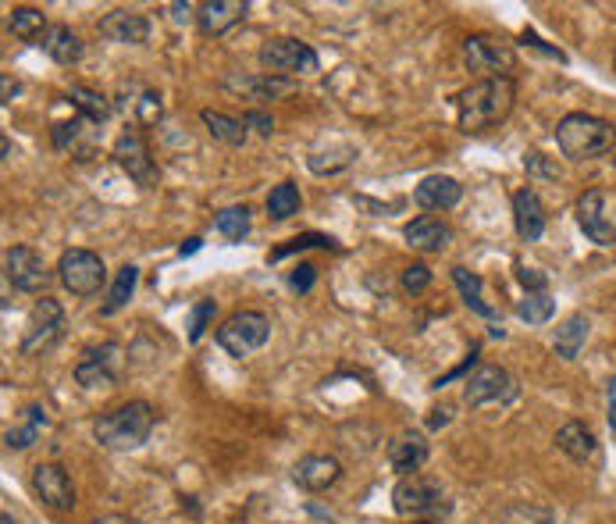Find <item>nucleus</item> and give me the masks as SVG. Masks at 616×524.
Masks as SVG:
<instances>
[{"label":"nucleus","mask_w":616,"mask_h":524,"mask_svg":"<svg viewBox=\"0 0 616 524\" xmlns=\"http://www.w3.org/2000/svg\"><path fill=\"white\" fill-rule=\"evenodd\" d=\"M517 100L513 79H481L456 97V115H460L463 132H485L492 125L506 122Z\"/></svg>","instance_id":"nucleus-1"},{"label":"nucleus","mask_w":616,"mask_h":524,"mask_svg":"<svg viewBox=\"0 0 616 524\" xmlns=\"http://www.w3.org/2000/svg\"><path fill=\"white\" fill-rule=\"evenodd\" d=\"M154 425H157L154 407L146 400H132L100 414L93 421V435H97V443L107 446V450H136V446H143L150 439Z\"/></svg>","instance_id":"nucleus-2"},{"label":"nucleus","mask_w":616,"mask_h":524,"mask_svg":"<svg viewBox=\"0 0 616 524\" xmlns=\"http://www.w3.org/2000/svg\"><path fill=\"white\" fill-rule=\"evenodd\" d=\"M556 143L570 161H595V157H606L616 150V129L602 118L574 111L556 125Z\"/></svg>","instance_id":"nucleus-3"},{"label":"nucleus","mask_w":616,"mask_h":524,"mask_svg":"<svg viewBox=\"0 0 616 524\" xmlns=\"http://www.w3.org/2000/svg\"><path fill=\"white\" fill-rule=\"evenodd\" d=\"M392 507L403 517H442L449 514V500L442 485L435 478L424 475H406L399 478V485L392 489Z\"/></svg>","instance_id":"nucleus-4"},{"label":"nucleus","mask_w":616,"mask_h":524,"mask_svg":"<svg viewBox=\"0 0 616 524\" xmlns=\"http://www.w3.org/2000/svg\"><path fill=\"white\" fill-rule=\"evenodd\" d=\"M268 339H271V318L260 311H236L232 318L221 321L218 328V346L225 353H232V357H239V361L257 353Z\"/></svg>","instance_id":"nucleus-5"},{"label":"nucleus","mask_w":616,"mask_h":524,"mask_svg":"<svg viewBox=\"0 0 616 524\" xmlns=\"http://www.w3.org/2000/svg\"><path fill=\"white\" fill-rule=\"evenodd\" d=\"M577 225L592 243L613 246L616 243V197L609 189L592 186L577 200Z\"/></svg>","instance_id":"nucleus-6"},{"label":"nucleus","mask_w":616,"mask_h":524,"mask_svg":"<svg viewBox=\"0 0 616 524\" xmlns=\"http://www.w3.org/2000/svg\"><path fill=\"white\" fill-rule=\"evenodd\" d=\"M260 65L268 68V75H314L321 68L317 61V50L303 40H292V36H278V40H268L260 47Z\"/></svg>","instance_id":"nucleus-7"},{"label":"nucleus","mask_w":616,"mask_h":524,"mask_svg":"<svg viewBox=\"0 0 616 524\" xmlns=\"http://www.w3.org/2000/svg\"><path fill=\"white\" fill-rule=\"evenodd\" d=\"M57 279L72 296H97L107 282V268L93 250H65L57 261Z\"/></svg>","instance_id":"nucleus-8"},{"label":"nucleus","mask_w":616,"mask_h":524,"mask_svg":"<svg viewBox=\"0 0 616 524\" xmlns=\"http://www.w3.org/2000/svg\"><path fill=\"white\" fill-rule=\"evenodd\" d=\"M463 61L471 72H488V79H513L517 54L510 43L495 40V36H467L463 40Z\"/></svg>","instance_id":"nucleus-9"},{"label":"nucleus","mask_w":616,"mask_h":524,"mask_svg":"<svg viewBox=\"0 0 616 524\" xmlns=\"http://www.w3.org/2000/svg\"><path fill=\"white\" fill-rule=\"evenodd\" d=\"M65 332V311H61V303L43 296L36 300L33 314L25 321V336H22V353L25 357H36V353H47L50 346L61 339Z\"/></svg>","instance_id":"nucleus-10"},{"label":"nucleus","mask_w":616,"mask_h":524,"mask_svg":"<svg viewBox=\"0 0 616 524\" xmlns=\"http://www.w3.org/2000/svg\"><path fill=\"white\" fill-rule=\"evenodd\" d=\"M513 396H517V382H513L510 371L499 368V364H485V368H478L471 378H467V389H463V400H467V407H474V410L503 407V403H510Z\"/></svg>","instance_id":"nucleus-11"},{"label":"nucleus","mask_w":616,"mask_h":524,"mask_svg":"<svg viewBox=\"0 0 616 524\" xmlns=\"http://www.w3.org/2000/svg\"><path fill=\"white\" fill-rule=\"evenodd\" d=\"M114 161H118V168H122L132 182H139V186H157V179H161V168H157L154 154H150V147H146L139 129H125L122 136H118V143H114Z\"/></svg>","instance_id":"nucleus-12"},{"label":"nucleus","mask_w":616,"mask_h":524,"mask_svg":"<svg viewBox=\"0 0 616 524\" xmlns=\"http://www.w3.org/2000/svg\"><path fill=\"white\" fill-rule=\"evenodd\" d=\"M4 275L22 293H43L50 286V268L33 246H11V250H4Z\"/></svg>","instance_id":"nucleus-13"},{"label":"nucleus","mask_w":616,"mask_h":524,"mask_svg":"<svg viewBox=\"0 0 616 524\" xmlns=\"http://www.w3.org/2000/svg\"><path fill=\"white\" fill-rule=\"evenodd\" d=\"M122 375V346L100 343L82 353V361L75 364V382L86 389H100V385H114Z\"/></svg>","instance_id":"nucleus-14"},{"label":"nucleus","mask_w":616,"mask_h":524,"mask_svg":"<svg viewBox=\"0 0 616 524\" xmlns=\"http://www.w3.org/2000/svg\"><path fill=\"white\" fill-rule=\"evenodd\" d=\"M33 492L47 503L50 510H72L75 507V485L61 464L33 467Z\"/></svg>","instance_id":"nucleus-15"},{"label":"nucleus","mask_w":616,"mask_h":524,"mask_svg":"<svg viewBox=\"0 0 616 524\" xmlns=\"http://www.w3.org/2000/svg\"><path fill=\"white\" fill-rule=\"evenodd\" d=\"M100 36L111 43H129V47H136V43H146V36H150V22H146V15H139V11L114 8L100 18Z\"/></svg>","instance_id":"nucleus-16"},{"label":"nucleus","mask_w":616,"mask_h":524,"mask_svg":"<svg viewBox=\"0 0 616 524\" xmlns=\"http://www.w3.org/2000/svg\"><path fill=\"white\" fill-rule=\"evenodd\" d=\"M342 475V464L335 457H325V453H310V457L296 460L292 467V482L307 492H325L328 485H335Z\"/></svg>","instance_id":"nucleus-17"},{"label":"nucleus","mask_w":616,"mask_h":524,"mask_svg":"<svg viewBox=\"0 0 616 524\" xmlns=\"http://www.w3.org/2000/svg\"><path fill=\"white\" fill-rule=\"evenodd\" d=\"M460 197H463V186L453 175H428L414 189V200L421 211H449V207L460 204Z\"/></svg>","instance_id":"nucleus-18"},{"label":"nucleus","mask_w":616,"mask_h":524,"mask_svg":"<svg viewBox=\"0 0 616 524\" xmlns=\"http://www.w3.org/2000/svg\"><path fill=\"white\" fill-rule=\"evenodd\" d=\"M513 225H517L524 243H535L545 232V207L535 189H517L513 193Z\"/></svg>","instance_id":"nucleus-19"},{"label":"nucleus","mask_w":616,"mask_h":524,"mask_svg":"<svg viewBox=\"0 0 616 524\" xmlns=\"http://www.w3.org/2000/svg\"><path fill=\"white\" fill-rule=\"evenodd\" d=\"M428 460V439L421 432H399L389 443V464L399 475H417Z\"/></svg>","instance_id":"nucleus-20"},{"label":"nucleus","mask_w":616,"mask_h":524,"mask_svg":"<svg viewBox=\"0 0 616 524\" xmlns=\"http://www.w3.org/2000/svg\"><path fill=\"white\" fill-rule=\"evenodd\" d=\"M228 90L236 93H246V100H278V97H289V93H296V82L292 79H282V75H228L225 79Z\"/></svg>","instance_id":"nucleus-21"},{"label":"nucleus","mask_w":616,"mask_h":524,"mask_svg":"<svg viewBox=\"0 0 616 524\" xmlns=\"http://www.w3.org/2000/svg\"><path fill=\"white\" fill-rule=\"evenodd\" d=\"M250 11L246 0H211V4H203L196 22H200V33L203 36H221L228 33L232 25H239Z\"/></svg>","instance_id":"nucleus-22"},{"label":"nucleus","mask_w":616,"mask_h":524,"mask_svg":"<svg viewBox=\"0 0 616 524\" xmlns=\"http://www.w3.org/2000/svg\"><path fill=\"white\" fill-rule=\"evenodd\" d=\"M406 243L414 246V250H424V254H438V250H446V243L453 239V229H449L442 218L435 214H421L414 222L403 229Z\"/></svg>","instance_id":"nucleus-23"},{"label":"nucleus","mask_w":616,"mask_h":524,"mask_svg":"<svg viewBox=\"0 0 616 524\" xmlns=\"http://www.w3.org/2000/svg\"><path fill=\"white\" fill-rule=\"evenodd\" d=\"M556 446L567 453L574 464H592L595 453H599V439L584 421H567V425L556 432Z\"/></svg>","instance_id":"nucleus-24"},{"label":"nucleus","mask_w":616,"mask_h":524,"mask_svg":"<svg viewBox=\"0 0 616 524\" xmlns=\"http://www.w3.org/2000/svg\"><path fill=\"white\" fill-rule=\"evenodd\" d=\"M43 50L57 65H79L82 61V40L68 25H50V33L43 36Z\"/></svg>","instance_id":"nucleus-25"},{"label":"nucleus","mask_w":616,"mask_h":524,"mask_svg":"<svg viewBox=\"0 0 616 524\" xmlns=\"http://www.w3.org/2000/svg\"><path fill=\"white\" fill-rule=\"evenodd\" d=\"M453 282L463 293V303H467L474 314H481V318H488V321L499 318V311L485 300V282H481V275H474V271H467V268H453Z\"/></svg>","instance_id":"nucleus-26"},{"label":"nucleus","mask_w":616,"mask_h":524,"mask_svg":"<svg viewBox=\"0 0 616 524\" xmlns=\"http://www.w3.org/2000/svg\"><path fill=\"white\" fill-rule=\"evenodd\" d=\"M200 118H203V125H207V132H211L218 143H225V147H243L246 143V122L243 118L221 115V111H211V107H203Z\"/></svg>","instance_id":"nucleus-27"},{"label":"nucleus","mask_w":616,"mask_h":524,"mask_svg":"<svg viewBox=\"0 0 616 524\" xmlns=\"http://www.w3.org/2000/svg\"><path fill=\"white\" fill-rule=\"evenodd\" d=\"M588 332H592V321L584 318V314H570V318L556 328V357L574 361L577 353H581L584 339H588Z\"/></svg>","instance_id":"nucleus-28"},{"label":"nucleus","mask_w":616,"mask_h":524,"mask_svg":"<svg viewBox=\"0 0 616 524\" xmlns=\"http://www.w3.org/2000/svg\"><path fill=\"white\" fill-rule=\"evenodd\" d=\"M68 104H72L90 125H100L111 118V100H107L104 93L90 90V86H72V90H68Z\"/></svg>","instance_id":"nucleus-29"},{"label":"nucleus","mask_w":616,"mask_h":524,"mask_svg":"<svg viewBox=\"0 0 616 524\" xmlns=\"http://www.w3.org/2000/svg\"><path fill=\"white\" fill-rule=\"evenodd\" d=\"M8 29L18 36V40H25V43H36V40H43V36L50 33V29H47V15H43L40 8H29V4H22V8L11 11Z\"/></svg>","instance_id":"nucleus-30"},{"label":"nucleus","mask_w":616,"mask_h":524,"mask_svg":"<svg viewBox=\"0 0 616 524\" xmlns=\"http://www.w3.org/2000/svg\"><path fill=\"white\" fill-rule=\"evenodd\" d=\"M136 282H139V268L136 264H125V268L114 275V286H111V293H107V303L100 307V314L111 318V314L122 311L125 303L132 300V293H136Z\"/></svg>","instance_id":"nucleus-31"},{"label":"nucleus","mask_w":616,"mask_h":524,"mask_svg":"<svg viewBox=\"0 0 616 524\" xmlns=\"http://www.w3.org/2000/svg\"><path fill=\"white\" fill-rule=\"evenodd\" d=\"M300 186L296 182H282V186L271 189V197H268V218L271 222H289L292 214H300Z\"/></svg>","instance_id":"nucleus-32"},{"label":"nucleus","mask_w":616,"mask_h":524,"mask_svg":"<svg viewBox=\"0 0 616 524\" xmlns=\"http://www.w3.org/2000/svg\"><path fill=\"white\" fill-rule=\"evenodd\" d=\"M43 428H47V410H43V407H29V410H25L22 425L8 432V446H11V450H29V446L40 439Z\"/></svg>","instance_id":"nucleus-33"},{"label":"nucleus","mask_w":616,"mask_h":524,"mask_svg":"<svg viewBox=\"0 0 616 524\" xmlns=\"http://www.w3.org/2000/svg\"><path fill=\"white\" fill-rule=\"evenodd\" d=\"M495 524H552V510L542 503H510L499 510Z\"/></svg>","instance_id":"nucleus-34"},{"label":"nucleus","mask_w":616,"mask_h":524,"mask_svg":"<svg viewBox=\"0 0 616 524\" xmlns=\"http://www.w3.org/2000/svg\"><path fill=\"white\" fill-rule=\"evenodd\" d=\"M552 314H556V300L549 296V289H545V293H527L524 300L517 303V318L527 321V325H545Z\"/></svg>","instance_id":"nucleus-35"},{"label":"nucleus","mask_w":616,"mask_h":524,"mask_svg":"<svg viewBox=\"0 0 616 524\" xmlns=\"http://www.w3.org/2000/svg\"><path fill=\"white\" fill-rule=\"evenodd\" d=\"M214 225H218V232L228 239V243H239V239L250 232V207H246V204L225 207V211H218Z\"/></svg>","instance_id":"nucleus-36"},{"label":"nucleus","mask_w":616,"mask_h":524,"mask_svg":"<svg viewBox=\"0 0 616 524\" xmlns=\"http://www.w3.org/2000/svg\"><path fill=\"white\" fill-rule=\"evenodd\" d=\"M86 136V118H72V122H57L54 125V147L57 150H82V154H90V147L82 143Z\"/></svg>","instance_id":"nucleus-37"},{"label":"nucleus","mask_w":616,"mask_h":524,"mask_svg":"<svg viewBox=\"0 0 616 524\" xmlns=\"http://www.w3.org/2000/svg\"><path fill=\"white\" fill-rule=\"evenodd\" d=\"M214 314H218V300H200L193 311H189V343H200L207 325L214 321Z\"/></svg>","instance_id":"nucleus-38"},{"label":"nucleus","mask_w":616,"mask_h":524,"mask_svg":"<svg viewBox=\"0 0 616 524\" xmlns=\"http://www.w3.org/2000/svg\"><path fill=\"white\" fill-rule=\"evenodd\" d=\"M524 168H527V175H531V179H549V182L560 179V168H556V161H552V157H545V154H538V150L524 157Z\"/></svg>","instance_id":"nucleus-39"},{"label":"nucleus","mask_w":616,"mask_h":524,"mask_svg":"<svg viewBox=\"0 0 616 524\" xmlns=\"http://www.w3.org/2000/svg\"><path fill=\"white\" fill-rule=\"evenodd\" d=\"M431 286V268L428 264H410V268L403 271V289L406 293H424V289Z\"/></svg>","instance_id":"nucleus-40"},{"label":"nucleus","mask_w":616,"mask_h":524,"mask_svg":"<svg viewBox=\"0 0 616 524\" xmlns=\"http://www.w3.org/2000/svg\"><path fill=\"white\" fill-rule=\"evenodd\" d=\"M307 246H335L328 236H296L292 243L278 246V250H271V261H282L285 254H296V250H307Z\"/></svg>","instance_id":"nucleus-41"},{"label":"nucleus","mask_w":616,"mask_h":524,"mask_svg":"<svg viewBox=\"0 0 616 524\" xmlns=\"http://www.w3.org/2000/svg\"><path fill=\"white\" fill-rule=\"evenodd\" d=\"M136 107H139V122L143 125H154L157 118H161V97H157L154 90H146Z\"/></svg>","instance_id":"nucleus-42"},{"label":"nucleus","mask_w":616,"mask_h":524,"mask_svg":"<svg viewBox=\"0 0 616 524\" xmlns=\"http://www.w3.org/2000/svg\"><path fill=\"white\" fill-rule=\"evenodd\" d=\"M517 279H520V286H524L527 293H545V286H549V279H545L542 271L524 268V264H517Z\"/></svg>","instance_id":"nucleus-43"},{"label":"nucleus","mask_w":616,"mask_h":524,"mask_svg":"<svg viewBox=\"0 0 616 524\" xmlns=\"http://www.w3.org/2000/svg\"><path fill=\"white\" fill-rule=\"evenodd\" d=\"M314 279H317V268H314V264H300V268H296V271L289 275V286L300 289V293H307V289L314 286Z\"/></svg>","instance_id":"nucleus-44"},{"label":"nucleus","mask_w":616,"mask_h":524,"mask_svg":"<svg viewBox=\"0 0 616 524\" xmlns=\"http://www.w3.org/2000/svg\"><path fill=\"white\" fill-rule=\"evenodd\" d=\"M243 122H246V129H257L260 136H271V132H275V122H271L264 111H246Z\"/></svg>","instance_id":"nucleus-45"},{"label":"nucleus","mask_w":616,"mask_h":524,"mask_svg":"<svg viewBox=\"0 0 616 524\" xmlns=\"http://www.w3.org/2000/svg\"><path fill=\"white\" fill-rule=\"evenodd\" d=\"M524 43H531V47H538V50H545V54H549V58H556V61H567V54H563V50H556V47H545L542 40H538L535 33H524Z\"/></svg>","instance_id":"nucleus-46"},{"label":"nucleus","mask_w":616,"mask_h":524,"mask_svg":"<svg viewBox=\"0 0 616 524\" xmlns=\"http://www.w3.org/2000/svg\"><path fill=\"white\" fill-rule=\"evenodd\" d=\"M189 18H193V8H189V4H171V22H189Z\"/></svg>","instance_id":"nucleus-47"},{"label":"nucleus","mask_w":616,"mask_h":524,"mask_svg":"<svg viewBox=\"0 0 616 524\" xmlns=\"http://www.w3.org/2000/svg\"><path fill=\"white\" fill-rule=\"evenodd\" d=\"M93 524H143L136 517H125V514H107V517H97Z\"/></svg>","instance_id":"nucleus-48"},{"label":"nucleus","mask_w":616,"mask_h":524,"mask_svg":"<svg viewBox=\"0 0 616 524\" xmlns=\"http://www.w3.org/2000/svg\"><path fill=\"white\" fill-rule=\"evenodd\" d=\"M0 90H4V104H11V97L18 93V82H11V75H0Z\"/></svg>","instance_id":"nucleus-49"},{"label":"nucleus","mask_w":616,"mask_h":524,"mask_svg":"<svg viewBox=\"0 0 616 524\" xmlns=\"http://www.w3.org/2000/svg\"><path fill=\"white\" fill-rule=\"evenodd\" d=\"M200 243H203V239H189V243H182L179 254H182V257H186V254H196V250H200Z\"/></svg>","instance_id":"nucleus-50"},{"label":"nucleus","mask_w":616,"mask_h":524,"mask_svg":"<svg viewBox=\"0 0 616 524\" xmlns=\"http://www.w3.org/2000/svg\"><path fill=\"white\" fill-rule=\"evenodd\" d=\"M414 524H431V521H414Z\"/></svg>","instance_id":"nucleus-51"},{"label":"nucleus","mask_w":616,"mask_h":524,"mask_svg":"<svg viewBox=\"0 0 616 524\" xmlns=\"http://www.w3.org/2000/svg\"><path fill=\"white\" fill-rule=\"evenodd\" d=\"M613 65H616V54H613Z\"/></svg>","instance_id":"nucleus-52"}]
</instances>
